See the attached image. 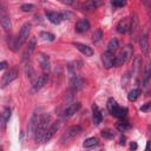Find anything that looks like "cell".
<instances>
[{"instance_id":"obj_19","label":"cell","mask_w":151,"mask_h":151,"mask_svg":"<svg viewBox=\"0 0 151 151\" xmlns=\"http://www.w3.org/2000/svg\"><path fill=\"white\" fill-rule=\"evenodd\" d=\"M92 116H93L94 125H99L101 123V120H103V114H101V112H100V110H99L97 104L92 105Z\"/></svg>"},{"instance_id":"obj_34","label":"cell","mask_w":151,"mask_h":151,"mask_svg":"<svg viewBox=\"0 0 151 151\" xmlns=\"http://www.w3.org/2000/svg\"><path fill=\"white\" fill-rule=\"evenodd\" d=\"M20 8H21V11H24V12H32V11L34 9V5H33V4H22Z\"/></svg>"},{"instance_id":"obj_7","label":"cell","mask_w":151,"mask_h":151,"mask_svg":"<svg viewBox=\"0 0 151 151\" xmlns=\"http://www.w3.org/2000/svg\"><path fill=\"white\" fill-rule=\"evenodd\" d=\"M80 107H81V104H80L79 101H74V103L67 105V106L65 107V110L63 111V117H64V118H70V117H72L73 114H76V113L80 110Z\"/></svg>"},{"instance_id":"obj_24","label":"cell","mask_w":151,"mask_h":151,"mask_svg":"<svg viewBox=\"0 0 151 151\" xmlns=\"http://www.w3.org/2000/svg\"><path fill=\"white\" fill-rule=\"evenodd\" d=\"M106 105H107V110H109V112H110L111 114H114L116 111H117V109L119 107V105L117 104V101H116L113 98H109Z\"/></svg>"},{"instance_id":"obj_25","label":"cell","mask_w":151,"mask_h":151,"mask_svg":"<svg viewBox=\"0 0 151 151\" xmlns=\"http://www.w3.org/2000/svg\"><path fill=\"white\" fill-rule=\"evenodd\" d=\"M98 138L97 137H90V138H87L84 143H83V146L84 147H86V149H88V147H92V146H94V145H97L98 144Z\"/></svg>"},{"instance_id":"obj_30","label":"cell","mask_w":151,"mask_h":151,"mask_svg":"<svg viewBox=\"0 0 151 151\" xmlns=\"http://www.w3.org/2000/svg\"><path fill=\"white\" fill-rule=\"evenodd\" d=\"M101 136H103L104 138H106V139H111V138L114 137V132H113V130H111V129H104V130L101 131Z\"/></svg>"},{"instance_id":"obj_8","label":"cell","mask_w":151,"mask_h":151,"mask_svg":"<svg viewBox=\"0 0 151 151\" xmlns=\"http://www.w3.org/2000/svg\"><path fill=\"white\" fill-rule=\"evenodd\" d=\"M114 60H116V57L113 53H110V52H104L101 54V61H103V65L105 68H111L114 66Z\"/></svg>"},{"instance_id":"obj_31","label":"cell","mask_w":151,"mask_h":151,"mask_svg":"<svg viewBox=\"0 0 151 151\" xmlns=\"http://www.w3.org/2000/svg\"><path fill=\"white\" fill-rule=\"evenodd\" d=\"M140 66H142V57H136L134 60H133V71H134V73H137L139 71Z\"/></svg>"},{"instance_id":"obj_27","label":"cell","mask_w":151,"mask_h":151,"mask_svg":"<svg viewBox=\"0 0 151 151\" xmlns=\"http://www.w3.org/2000/svg\"><path fill=\"white\" fill-rule=\"evenodd\" d=\"M139 94H140V90H139V88H133V90H131V91L129 92L127 99H129L130 101H134V100L139 97Z\"/></svg>"},{"instance_id":"obj_23","label":"cell","mask_w":151,"mask_h":151,"mask_svg":"<svg viewBox=\"0 0 151 151\" xmlns=\"http://www.w3.org/2000/svg\"><path fill=\"white\" fill-rule=\"evenodd\" d=\"M118 47H119V40H118L117 38H112V39L109 41V44H107V52L114 53V52L118 50Z\"/></svg>"},{"instance_id":"obj_37","label":"cell","mask_w":151,"mask_h":151,"mask_svg":"<svg viewBox=\"0 0 151 151\" xmlns=\"http://www.w3.org/2000/svg\"><path fill=\"white\" fill-rule=\"evenodd\" d=\"M150 106H151V103H146L145 105H143V106L140 107V111H143V112H147V111L150 110Z\"/></svg>"},{"instance_id":"obj_9","label":"cell","mask_w":151,"mask_h":151,"mask_svg":"<svg viewBox=\"0 0 151 151\" xmlns=\"http://www.w3.org/2000/svg\"><path fill=\"white\" fill-rule=\"evenodd\" d=\"M35 46H37V38L35 37H32L29 40H28V45L25 50V53H24V60H27L31 58V55L33 54L34 50H35Z\"/></svg>"},{"instance_id":"obj_42","label":"cell","mask_w":151,"mask_h":151,"mask_svg":"<svg viewBox=\"0 0 151 151\" xmlns=\"http://www.w3.org/2000/svg\"><path fill=\"white\" fill-rule=\"evenodd\" d=\"M0 151H4V149H2V146H0Z\"/></svg>"},{"instance_id":"obj_20","label":"cell","mask_w":151,"mask_h":151,"mask_svg":"<svg viewBox=\"0 0 151 151\" xmlns=\"http://www.w3.org/2000/svg\"><path fill=\"white\" fill-rule=\"evenodd\" d=\"M139 45H140V50H142V53L146 57L149 54V39H147V35L144 34L140 40H139Z\"/></svg>"},{"instance_id":"obj_40","label":"cell","mask_w":151,"mask_h":151,"mask_svg":"<svg viewBox=\"0 0 151 151\" xmlns=\"http://www.w3.org/2000/svg\"><path fill=\"white\" fill-rule=\"evenodd\" d=\"M119 144H120V145H124V144H125V137H124V136L120 137V142H119Z\"/></svg>"},{"instance_id":"obj_14","label":"cell","mask_w":151,"mask_h":151,"mask_svg":"<svg viewBox=\"0 0 151 151\" xmlns=\"http://www.w3.org/2000/svg\"><path fill=\"white\" fill-rule=\"evenodd\" d=\"M58 127H59V124H58V122H55V123H52V124H51V126L47 129V131H46V133H45V136H44V138H42V142H44V143H47V142H50V140L52 139V137L55 134V132H57Z\"/></svg>"},{"instance_id":"obj_18","label":"cell","mask_w":151,"mask_h":151,"mask_svg":"<svg viewBox=\"0 0 151 151\" xmlns=\"http://www.w3.org/2000/svg\"><path fill=\"white\" fill-rule=\"evenodd\" d=\"M11 118V109L9 107H5L2 110V112L0 113V129H5L7 122Z\"/></svg>"},{"instance_id":"obj_38","label":"cell","mask_w":151,"mask_h":151,"mask_svg":"<svg viewBox=\"0 0 151 151\" xmlns=\"http://www.w3.org/2000/svg\"><path fill=\"white\" fill-rule=\"evenodd\" d=\"M137 147H138V145H137V143H136V142H132V143L130 144V150H131V151L137 150Z\"/></svg>"},{"instance_id":"obj_26","label":"cell","mask_w":151,"mask_h":151,"mask_svg":"<svg viewBox=\"0 0 151 151\" xmlns=\"http://www.w3.org/2000/svg\"><path fill=\"white\" fill-rule=\"evenodd\" d=\"M116 127H117V129H118L119 131L124 132V131L129 130V129L131 127V125H130V123H129L127 120H120V122H118V123H117Z\"/></svg>"},{"instance_id":"obj_1","label":"cell","mask_w":151,"mask_h":151,"mask_svg":"<svg viewBox=\"0 0 151 151\" xmlns=\"http://www.w3.org/2000/svg\"><path fill=\"white\" fill-rule=\"evenodd\" d=\"M52 122V117L50 113H44L41 114V117L39 118L38 120V125H37V129H35V132H34V139L37 143H40L42 142V138L47 131V129L51 126V123Z\"/></svg>"},{"instance_id":"obj_13","label":"cell","mask_w":151,"mask_h":151,"mask_svg":"<svg viewBox=\"0 0 151 151\" xmlns=\"http://www.w3.org/2000/svg\"><path fill=\"white\" fill-rule=\"evenodd\" d=\"M116 31H117L119 34H124V33L129 32V31H130V18H124V19H122V20L118 22Z\"/></svg>"},{"instance_id":"obj_11","label":"cell","mask_w":151,"mask_h":151,"mask_svg":"<svg viewBox=\"0 0 151 151\" xmlns=\"http://www.w3.org/2000/svg\"><path fill=\"white\" fill-rule=\"evenodd\" d=\"M39 64H40L44 73H48V71L51 70V63H50V57L47 54H45V53L39 54Z\"/></svg>"},{"instance_id":"obj_4","label":"cell","mask_w":151,"mask_h":151,"mask_svg":"<svg viewBox=\"0 0 151 151\" xmlns=\"http://www.w3.org/2000/svg\"><path fill=\"white\" fill-rule=\"evenodd\" d=\"M132 53H133V48L131 45H126L123 50V52L116 57V60H114V66H122L123 64H126L131 57H132Z\"/></svg>"},{"instance_id":"obj_17","label":"cell","mask_w":151,"mask_h":151,"mask_svg":"<svg viewBox=\"0 0 151 151\" xmlns=\"http://www.w3.org/2000/svg\"><path fill=\"white\" fill-rule=\"evenodd\" d=\"M46 17L48 19L50 22H52L53 25H59L63 20L60 17V12H54V11H48L46 12Z\"/></svg>"},{"instance_id":"obj_33","label":"cell","mask_w":151,"mask_h":151,"mask_svg":"<svg viewBox=\"0 0 151 151\" xmlns=\"http://www.w3.org/2000/svg\"><path fill=\"white\" fill-rule=\"evenodd\" d=\"M60 17H61V20H70L73 18V13L70 11H64V12H60Z\"/></svg>"},{"instance_id":"obj_5","label":"cell","mask_w":151,"mask_h":151,"mask_svg":"<svg viewBox=\"0 0 151 151\" xmlns=\"http://www.w3.org/2000/svg\"><path fill=\"white\" fill-rule=\"evenodd\" d=\"M81 131H83V129H81V126H79V125L71 126L70 129H67V130L63 133V136H61V138H60V142H61V143H68V142H71L72 139H74L78 134H80Z\"/></svg>"},{"instance_id":"obj_12","label":"cell","mask_w":151,"mask_h":151,"mask_svg":"<svg viewBox=\"0 0 151 151\" xmlns=\"http://www.w3.org/2000/svg\"><path fill=\"white\" fill-rule=\"evenodd\" d=\"M74 28H76V32H78V33H85L90 29V21L87 19L83 18V19L77 21Z\"/></svg>"},{"instance_id":"obj_41","label":"cell","mask_w":151,"mask_h":151,"mask_svg":"<svg viewBox=\"0 0 151 151\" xmlns=\"http://www.w3.org/2000/svg\"><path fill=\"white\" fill-rule=\"evenodd\" d=\"M145 151H150V142H146V147H145Z\"/></svg>"},{"instance_id":"obj_10","label":"cell","mask_w":151,"mask_h":151,"mask_svg":"<svg viewBox=\"0 0 151 151\" xmlns=\"http://www.w3.org/2000/svg\"><path fill=\"white\" fill-rule=\"evenodd\" d=\"M38 113L34 112L32 116H31V119L28 122V125H27V134L28 136H34V132H35V129H37V125H38Z\"/></svg>"},{"instance_id":"obj_28","label":"cell","mask_w":151,"mask_h":151,"mask_svg":"<svg viewBox=\"0 0 151 151\" xmlns=\"http://www.w3.org/2000/svg\"><path fill=\"white\" fill-rule=\"evenodd\" d=\"M40 37H41L44 40H47V41H53V40L55 39V37H54L53 33H51V32H45V31L40 32Z\"/></svg>"},{"instance_id":"obj_21","label":"cell","mask_w":151,"mask_h":151,"mask_svg":"<svg viewBox=\"0 0 151 151\" xmlns=\"http://www.w3.org/2000/svg\"><path fill=\"white\" fill-rule=\"evenodd\" d=\"M84 85H85V81L79 77H76V78L71 79V87H72L73 91H78V90L83 88Z\"/></svg>"},{"instance_id":"obj_22","label":"cell","mask_w":151,"mask_h":151,"mask_svg":"<svg viewBox=\"0 0 151 151\" xmlns=\"http://www.w3.org/2000/svg\"><path fill=\"white\" fill-rule=\"evenodd\" d=\"M100 5V1H97V0H88L84 4H81V8L86 9V11H93L96 9L98 6Z\"/></svg>"},{"instance_id":"obj_6","label":"cell","mask_w":151,"mask_h":151,"mask_svg":"<svg viewBox=\"0 0 151 151\" xmlns=\"http://www.w3.org/2000/svg\"><path fill=\"white\" fill-rule=\"evenodd\" d=\"M19 76V72L17 68H11L9 71H7L2 77H1V80H0V87H6L7 85H9L13 80H15Z\"/></svg>"},{"instance_id":"obj_32","label":"cell","mask_w":151,"mask_h":151,"mask_svg":"<svg viewBox=\"0 0 151 151\" xmlns=\"http://www.w3.org/2000/svg\"><path fill=\"white\" fill-rule=\"evenodd\" d=\"M26 74H27V78H29L31 80H33L35 78V71L32 68L31 65H27L26 66Z\"/></svg>"},{"instance_id":"obj_15","label":"cell","mask_w":151,"mask_h":151,"mask_svg":"<svg viewBox=\"0 0 151 151\" xmlns=\"http://www.w3.org/2000/svg\"><path fill=\"white\" fill-rule=\"evenodd\" d=\"M73 45L76 46V48L81 52L85 57H91L93 55V50L92 47H90L88 45H85V44H81V42H73Z\"/></svg>"},{"instance_id":"obj_16","label":"cell","mask_w":151,"mask_h":151,"mask_svg":"<svg viewBox=\"0 0 151 151\" xmlns=\"http://www.w3.org/2000/svg\"><path fill=\"white\" fill-rule=\"evenodd\" d=\"M47 81H48V76H47L46 73H42V74L39 76V77L37 78V80L34 81V84H33V90H34V91H39L41 87H44V86L47 84Z\"/></svg>"},{"instance_id":"obj_35","label":"cell","mask_w":151,"mask_h":151,"mask_svg":"<svg viewBox=\"0 0 151 151\" xmlns=\"http://www.w3.org/2000/svg\"><path fill=\"white\" fill-rule=\"evenodd\" d=\"M101 38H103V32H101V29L98 28V29L94 32V34H93V41H94V42H98Z\"/></svg>"},{"instance_id":"obj_29","label":"cell","mask_w":151,"mask_h":151,"mask_svg":"<svg viewBox=\"0 0 151 151\" xmlns=\"http://www.w3.org/2000/svg\"><path fill=\"white\" fill-rule=\"evenodd\" d=\"M126 114H127V109H126V107H120V106H119L113 116H116V117H118V118H124Z\"/></svg>"},{"instance_id":"obj_2","label":"cell","mask_w":151,"mask_h":151,"mask_svg":"<svg viewBox=\"0 0 151 151\" xmlns=\"http://www.w3.org/2000/svg\"><path fill=\"white\" fill-rule=\"evenodd\" d=\"M29 33H31V24L29 22H25L21 26V29L19 32V35L15 38V51L18 48H20L24 45V42L28 39Z\"/></svg>"},{"instance_id":"obj_36","label":"cell","mask_w":151,"mask_h":151,"mask_svg":"<svg viewBox=\"0 0 151 151\" xmlns=\"http://www.w3.org/2000/svg\"><path fill=\"white\" fill-rule=\"evenodd\" d=\"M125 4H126L125 1H111V5L113 7H123Z\"/></svg>"},{"instance_id":"obj_3","label":"cell","mask_w":151,"mask_h":151,"mask_svg":"<svg viewBox=\"0 0 151 151\" xmlns=\"http://www.w3.org/2000/svg\"><path fill=\"white\" fill-rule=\"evenodd\" d=\"M0 24L1 27L4 28L5 32H9L12 28V22H11V18L7 13V8L6 5L4 2H0Z\"/></svg>"},{"instance_id":"obj_39","label":"cell","mask_w":151,"mask_h":151,"mask_svg":"<svg viewBox=\"0 0 151 151\" xmlns=\"http://www.w3.org/2000/svg\"><path fill=\"white\" fill-rule=\"evenodd\" d=\"M7 67V61H1L0 63V71L1 70H5Z\"/></svg>"}]
</instances>
